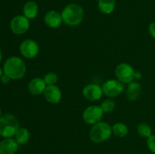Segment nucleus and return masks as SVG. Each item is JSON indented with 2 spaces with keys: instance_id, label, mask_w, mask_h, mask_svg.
<instances>
[{
  "instance_id": "cd10ccee",
  "label": "nucleus",
  "mask_w": 155,
  "mask_h": 154,
  "mask_svg": "<svg viewBox=\"0 0 155 154\" xmlns=\"http://www.w3.org/2000/svg\"><path fill=\"white\" fill-rule=\"evenodd\" d=\"M2 57V51H1V50H0V62H1Z\"/></svg>"
},
{
  "instance_id": "f257e3e1",
  "label": "nucleus",
  "mask_w": 155,
  "mask_h": 154,
  "mask_svg": "<svg viewBox=\"0 0 155 154\" xmlns=\"http://www.w3.org/2000/svg\"><path fill=\"white\" fill-rule=\"evenodd\" d=\"M3 71L11 79H20L26 73V66L22 59L18 57H9L4 64Z\"/></svg>"
},
{
  "instance_id": "412c9836",
  "label": "nucleus",
  "mask_w": 155,
  "mask_h": 154,
  "mask_svg": "<svg viewBox=\"0 0 155 154\" xmlns=\"http://www.w3.org/2000/svg\"><path fill=\"white\" fill-rule=\"evenodd\" d=\"M101 107L104 113H110L114 110L115 103L111 100H105L102 102Z\"/></svg>"
},
{
  "instance_id": "20e7f679",
  "label": "nucleus",
  "mask_w": 155,
  "mask_h": 154,
  "mask_svg": "<svg viewBox=\"0 0 155 154\" xmlns=\"http://www.w3.org/2000/svg\"><path fill=\"white\" fill-rule=\"evenodd\" d=\"M112 127L107 122H100L95 124L90 130L89 136L95 143H101L107 140L112 134Z\"/></svg>"
},
{
  "instance_id": "423d86ee",
  "label": "nucleus",
  "mask_w": 155,
  "mask_h": 154,
  "mask_svg": "<svg viewBox=\"0 0 155 154\" xmlns=\"http://www.w3.org/2000/svg\"><path fill=\"white\" fill-rule=\"evenodd\" d=\"M102 91L106 96L110 98L117 97L124 91L125 88L124 83L117 79H110L106 81L102 85Z\"/></svg>"
},
{
  "instance_id": "393cba45",
  "label": "nucleus",
  "mask_w": 155,
  "mask_h": 154,
  "mask_svg": "<svg viewBox=\"0 0 155 154\" xmlns=\"http://www.w3.org/2000/svg\"><path fill=\"white\" fill-rule=\"evenodd\" d=\"M1 82L3 83V84H8V83L9 82V81H10V77L8 76L7 75H5V74H4V75H2V76L1 77Z\"/></svg>"
},
{
  "instance_id": "2eb2a0df",
  "label": "nucleus",
  "mask_w": 155,
  "mask_h": 154,
  "mask_svg": "<svg viewBox=\"0 0 155 154\" xmlns=\"http://www.w3.org/2000/svg\"><path fill=\"white\" fill-rule=\"evenodd\" d=\"M142 93V85L137 82H131L127 86V97L130 101H134Z\"/></svg>"
},
{
  "instance_id": "7ed1b4c3",
  "label": "nucleus",
  "mask_w": 155,
  "mask_h": 154,
  "mask_svg": "<svg viewBox=\"0 0 155 154\" xmlns=\"http://www.w3.org/2000/svg\"><path fill=\"white\" fill-rule=\"evenodd\" d=\"M19 130V122L15 116L5 113L0 117V136L12 137Z\"/></svg>"
},
{
  "instance_id": "bb28decb",
  "label": "nucleus",
  "mask_w": 155,
  "mask_h": 154,
  "mask_svg": "<svg viewBox=\"0 0 155 154\" xmlns=\"http://www.w3.org/2000/svg\"><path fill=\"white\" fill-rule=\"evenodd\" d=\"M3 72H4V71L2 69V68H0V79H1V77L3 75Z\"/></svg>"
},
{
  "instance_id": "6ab92c4d",
  "label": "nucleus",
  "mask_w": 155,
  "mask_h": 154,
  "mask_svg": "<svg viewBox=\"0 0 155 154\" xmlns=\"http://www.w3.org/2000/svg\"><path fill=\"white\" fill-rule=\"evenodd\" d=\"M112 132L117 137H124L128 134V128H127V125H124V123L117 122L112 127Z\"/></svg>"
},
{
  "instance_id": "aec40b11",
  "label": "nucleus",
  "mask_w": 155,
  "mask_h": 154,
  "mask_svg": "<svg viewBox=\"0 0 155 154\" xmlns=\"http://www.w3.org/2000/svg\"><path fill=\"white\" fill-rule=\"evenodd\" d=\"M137 131L139 135L142 137H147L151 135V128L148 124L140 123L137 126Z\"/></svg>"
},
{
  "instance_id": "4468645a",
  "label": "nucleus",
  "mask_w": 155,
  "mask_h": 154,
  "mask_svg": "<svg viewBox=\"0 0 155 154\" xmlns=\"http://www.w3.org/2000/svg\"><path fill=\"white\" fill-rule=\"evenodd\" d=\"M46 84H45L44 79L41 78L33 79L28 84V89L30 93L33 95H41L44 92Z\"/></svg>"
},
{
  "instance_id": "1a4fd4ad",
  "label": "nucleus",
  "mask_w": 155,
  "mask_h": 154,
  "mask_svg": "<svg viewBox=\"0 0 155 154\" xmlns=\"http://www.w3.org/2000/svg\"><path fill=\"white\" fill-rule=\"evenodd\" d=\"M20 51L24 57L33 58L39 53V45L33 39H26L20 45Z\"/></svg>"
},
{
  "instance_id": "a878e982",
  "label": "nucleus",
  "mask_w": 155,
  "mask_h": 154,
  "mask_svg": "<svg viewBox=\"0 0 155 154\" xmlns=\"http://www.w3.org/2000/svg\"><path fill=\"white\" fill-rule=\"evenodd\" d=\"M142 72H139V71H136L135 72V75H134V78L136 79H139L142 78Z\"/></svg>"
},
{
  "instance_id": "c85d7f7f",
  "label": "nucleus",
  "mask_w": 155,
  "mask_h": 154,
  "mask_svg": "<svg viewBox=\"0 0 155 154\" xmlns=\"http://www.w3.org/2000/svg\"><path fill=\"white\" fill-rule=\"evenodd\" d=\"M0 117H1V109H0Z\"/></svg>"
},
{
  "instance_id": "b1692460",
  "label": "nucleus",
  "mask_w": 155,
  "mask_h": 154,
  "mask_svg": "<svg viewBox=\"0 0 155 154\" xmlns=\"http://www.w3.org/2000/svg\"><path fill=\"white\" fill-rule=\"evenodd\" d=\"M148 32L152 37L155 38V22L151 23L148 27Z\"/></svg>"
},
{
  "instance_id": "39448f33",
  "label": "nucleus",
  "mask_w": 155,
  "mask_h": 154,
  "mask_svg": "<svg viewBox=\"0 0 155 154\" xmlns=\"http://www.w3.org/2000/svg\"><path fill=\"white\" fill-rule=\"evenodd\" d=\"M135 72L133 67L126 63H121L117 66L115 69V74L119 81L123 83H130L133 81Z\"/></svg>"
},
{
  "instance_id": "f3484780",
  "label": "nucleus",
  "mask_w": 155,
  "mask_h": 154,
  "mask_svg": "<svg viewBox=\"0 0 155 154\" xmlns=\"http://www.w3.org/2000/svg\"><path fill=\"white\" fill-rule=\"evenodd\" d=\"M115 4V0H98V9L101 13L108 14L114 10Z\"/></svg>"
},
{
  "instance_id": "f03ea898",
  "label": "nucleus",
  "mask_w": 155,
  "mask_h": 154,
  "mask_svg": "<svg viewBox=\"0 0 155 154\" xmlns=\"http://www.w3.org/2000/svg\"><path fill=\"white\" fill-rule=\"evenodd\" d=\"M62 20L69 26H77L83 19V9L79 5L72 3L67 5L61 13Z\"/></svg>"
},
{
  "instance_id": "4be33fe9",
  "label": "nucleus",
  "mask_w": 155,
  "mask_h": 154,
  "mask_svg": "<svg viewBox=\"0 0 155 154\" xmlns=\"http://www.w3.org/2000/svg\"><path fill=\"white\" fill-rule=\"evenodd\" d=\"M43 79L45 84L48 85H54V83L57 82L58 75L54 72H48L44 76Z\"/></svg>"
},
{
  "instance_id": "ddd939ff",
  "label": "nucleus",
  "mask_w": 155,
  "mask_h": 154,
  "mask_svg": "<svg viewBox=\"0 0 155 154\" xmlns=\"http://www.w3.org/2000/svg\"><path fill=\"white\" fill-rule=\"evenodd\" d=\"M44 21H45V24L51 28H57L61 24L62 17L61 14L57 12L56 11H49L45 14L44 17Z\"/></svg>"
},
{
  "instance_id": "5701e85b",
  "label": "nucleus",
  "mask_w": 155,
  "mask_h": 154,
  "mask_svg": "<svg viewBox=\"0 0 155 154\" xmlns=\"http://www.w3.org/2000/svg\"><path fill=\"white\" fill-rule=\"evenodd\" d=\"M147 145L150 150L155 153V134H151L147 139Z\"/></svg>"
},
{
  "instance_id": "f8f14e48",
  "label": "nucleus",
  "mask_w": 155,
  "mask_h": 154,
  "mask_svg": "<svg viewBox=\"0 0 155 154\" xmlns=\"http://www.w3.org/2000/svg\"><path fill=\"white\" fill-rule=\"evenodd\" d=\"M18 149L16 140L7 137L0 141V154H15Z\"/></svg>"
},
{
  "instance_id": "6e6552de",
  "label": "nucleus",
  "mask_w": 155,
  "mask_h": 154,
  "mask_svg": "<svg viewBox=\"0 0 155 154\" xmlns=\"http://www.w3.org/2000/svg\"><path fill=\"white\" fill-rule=\"evenodd\" d=\"M30 27L29 19L24 15H18L11 21V29L15 34L21 35L26 33Z\"/></svg>"
},
{
  "instance_id": "9d476101",
  "label": "nucleus",
  "mask_w": 155,
  "mask_h": 154,
  "mask_svg": "<svg viewBox=\"0 0 155 154\" xmlns=\"http://www.w3.org/2000/svg\"><path fill=\"white\" fill-rule=\"evenodd\" d=\"M102 88L101 86L96 84H90L86 85L83 89V95L85 98L89 101H98L102 95Z\"/></svg>"
},
{
  "instance_id": "dca6fc26",
  "label": "nucleus",
  "mask_w": 155,
  "mask_h": 154,
  "mask_svg": "<svg viewBox=\"0 0 155 154\" xmlns=\"http://www.w3.org/2000/svg\"><path fill=\"white\" fill-rule=\"evenodd\" d=\"M24 16L28 19H33L37 16L38 5L35 2L29 1L24 4L23 8Z\"/></svg>"
},
{
  "instance_id": "a211bd4d",
  "label": "nucleus",
  "mask_w": 155,
  "mask_h": 154,
  "mask_svg": "<svg viewBox=\"0 0 155 154\" xmlns=\"http://www.w3.org/2000/svg\"><path fill=\"white\" fill-rule=\"evenodd\" d=\"M30 133L28 129H27L25 128H19V130L17 131L16 134H15V137H16L15 140H17L18 144L22 145L28 141V140L30 139Z\"/></svg>"
},
{
  "instance_id": "9b49d317",
  "label": "nucleus",
  "mask_w": 155,
  "mask_h": 154,
  "mask_svg": "<svg viewBox=\"0 0 155 154\" xmlns=\"http://www.w3.org/2000/svg\"><path fill=\"white\" fill-rule=\"evenodd\" d=\"M44 96L46 101L51 104H58L61 100V91L54 85H48L44 91Z\"/></svg>"
},
{
  "instance_id": "0eeeda50",
  "label": "nucleus",
  "mask_w": 155,
  "mask_h": 154,
  "mask_svg": "<svg viewBox=\"0 0 155 154\" xmlns=\"http://www.w3.org/2000/svg\"><path fill=\"white\" fill-rule=\"evenodd\" d=\"M104 115V111L101 107L98 106H90L84 110L83 119L87 124L95 125L101 122Z\"/></svg>"
}]
</instances>
